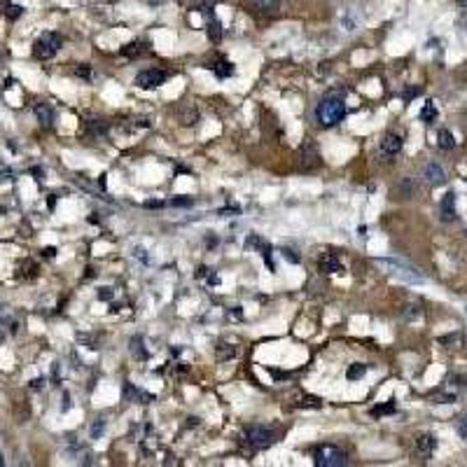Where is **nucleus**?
<instances>
[{"label": "nucleus", "instance_id": "nucleus-1", "mask_svg": "<svg viewBox=\"0 0 467 467\" xmlns=\"http://www.w3.org/2000/svg\"><path fill=\"white\" fill-rule=\"evenodd\" d=\"M316 117H318V122L322 127H334V124L343 122V117H346V103H343V98H339V96L322 98L318 103V107H316Z\"/></svg>", "mask_w": 467, "mask_h": 467}, {"label": "nucleus", "instance_id": "nucleus-2", "mask_svg": "<svg viewBox=\"0 0 467 467\" xmlns=\"http://www.w3.org/2000/svg\"><path fill=\"white\" fill-rule=\"evenodd\" d=\"M61 44H64V40H61L59 33H42L35 40V44H33V54H35V59L47 61V59H52L54 54L61 49Z\"/></svg>", "mask_w": 467, "mask_h": 467}, {"label": "nucleus", "instance_id": "nucleus-3", "mask_svg": "<svg viewBox=\"0 0 467 467\" xmlns=\"http://www.w3.org/2000/svg\"><path fill=\"white\" fill-rule=\"evenodd\" d=\"M381 266H385L390 274H395V276L404 278V280H409V283H423L425 278L423 274L416 269V266L406 264V262H402V259H376Z\"/></svg>", "mask_w": 467, "mask_h": 467}, {"label": "nucleus", "instance_id": "nucleus-4", "mask_svg": "<svg viewBox=\"0 0 467 467\" xmlns=\"http://www.w3.org/2000/svg\"><path fill=\"white\" fill-rule=\"evenodd\" d=\"M346 463H348V456L339 446H318L316 448V465L318 467H341Z\"/></svg>", "mask_w": 467, "mask_h": 467}, {"label": "nucleus", "instance_id": "nucleus-5", "mask_svg": "<svg viewBox=\"0 0 467 467\" xmlns=\"http://www.w3.org/2000/svg\"><path fill=\"white\" fill-rule=\"evenodd\" d=\"M245 439L253 446H257V448H266V446L274 444V432L269 427H264V425H250L245 430Z\"/></svg>", "mask_w": 467, "mask_h": 467}, {"label": "nucleus", "instance_id": "nucleus-6", "mask_svg": "<svg viewBox=\"0 0 467 467\" xmlns=\"http://www.w3.org/2000/svg\"><path fill=\"white\" fill-rule=\"evenodd\" d=\"M166 77L169 75L164 70H159V68H148V70H140L136 75V86H140V89H154V86L164 85Z\"/></svg>", "mask_w": 467, "mask_h": 467}, {"label": "nucleus", "instance_id": "nucleus-7", "mask_svg": "<svg viewBox=\"0 0 467 467\" xmlns=\"http://www.w3.org/2000/svg\"><path fill=\"white\" fill-rule=\"evenodd\" d=\"M439 217H442L444 222L456 220V194H453V191H446L444 194V199L439 203Z\"/></svg>", "mask_w": 467, "mask_h": 467}, {"label": "nucleus", "instance_id": "nucleus-8", "mask_svg": "<svg viewBox=\"0 0 467 467\" xmlns=\"http://www.w3.org/2000/svg\"><path fill=\"white\" fill-rule=\"evenodd\" d=\"M423 178L430 182V185H439V182L446 180V173H444V169H442L439 164L430 161V164H425V166H423Z\"/></svg>", "mask_w": 467, "mask_h": 467}, {"label": "nucleus", "instance_id": "nucleus-9", "mask_svg": "<svg viewBox=\"0 0 467 467\" xmlns=\"http://www.w3.org/2000/svg\"><path fill=\"white\" fill-rule=\"evenodd\" d=\"M35 117H38V122H40L42 127H52L56 112H54V107L49 106V103H38V106H35Z\"/></svg>", "mask_w": 467, "mask_h": 467}, {"label": "nucleus", "instance_id": "nucleus-10", "mask_svg": "<svg viewBox=\"0 0 467 467\" xmlns=\"http://www.w3.org/2000/svg\"><path fill=\"white\" fill-rule=\"evenodd\" d=\"M381 149L385 152V154H397V152L402 149V138H400L397 133H388V136H383Z\"/></svg>", "mask_w": 467, "mask_h": 467}, {"label": "nucleus", "instance_id": "nucleus-11", "mask_svg": "<svg viewBox=\"0 0 467 467\" xmlns=\"http://www.w3.org/2000/svg\"><path fill=\"white\" fill-rule=\"evenodd\" d=\"M318 266H320L322 274H339L341 271V262L334 255H322L320 257V262H318Z\"/></svg>", "mask_w": 467, "mask_h": 467}, {"label": "nucleus", "instance_id": "nucleus-12", "mask_svg": "<svg viewBox=\"0 0 467 467\" xmlns=\"http://www.w3.org/2000/svg\"><path fill=\"white\" fill-rule=\"evenodd\" d=\"M416 448H418L423 456H430V453H432V451L437 448L435 435H421L418 439H416Z\"/></svg>", "mask_w": 467, "mask_h": 467}, {"label": "nucleus", "instance_id": "nucleus-13", "mask_svg": "<svg viewBox=\"0 0 467 467\" xmlns=\"http://www.w3.org/2000/svg\"><path fill=\"white\" fill-rule=\"evenodd\" d=\"M208 68H211V70L217 75V77H232V75H234V65L229 64V61H224V59H220V61L211 64Z\"/></svg>", "mask_w": 467, "mask_h": 467}, {"label": "nucleus", "instance_id": "nucleus-14", "mask_svg": "<svg viewBox=\"0 0 467 467\" xmlns=\"http://www.w3.org/2000/svg\"><path fill=\"white\" fill-rule=\"evenodd\" d=\"M437 145L442 149H453L456 148V138H453V133L451 131H446V128H442L439 133H437Z\"/></svg>", "mask_w": 467, "mask_h": 467}, {"label": "nucleus", "instance_id": "nucleus-15", "mask_svg": "<svg viewBox=\"0 0 467 467\" xmlns=\"http://www.w3.org/2000/svg\"><path fill=\"white\" fill-rule=\"evenodd\" d=\"M421 119H423V122H427V124L437 119V107H435V103H432V101H427V103L423 106V110H421Z\"/></svg>", "mask_w": 467, "mask_h": 467}, {"label": "nucleus", "instance_id": "nucleus-16", "mask_svg": "<svg viewBox=\"0 0 467 467\" xmlns=\"http://www.w3.org/2000/svg\"><path fill=\"white\" fill-rule=\"evenodd\" d=\"M131 353H133L138 360H145V358H148V350L143 348V341H140V337H133V341H131Z\"/></svg>", "mask_w": 467, "mask_h": 467}, {"label": "nucleus", "instance_id": "nucleus-17", "mask_svg": "<svg viewBox=\"0 0 467 467\" xmlns=\"http://www.w3.org/2000/svg\"><path fill=\"white\" fill-rule=\"evenodd\" d=\"M143 52H145V47H143L140 42H131L128 47H124V49H122V54H124V56H128V59H133V56H138V54H143Z\"/></svg>", "mask_w": 467, "mask_h": 467}, {"label": "nucleus", "instance_id": "nucleus-18", "mask_svg": "<svg viewBox=\"0 0 467 467\" xmlns=\"http://www.w3.org/2000/svg\"><path fill=\"white\" fill-rule=\"evenodd\" d=\"M208 35H211V40H220V38H222V26H220V21L211 19V23H208Z\"/></svg>", "mask_w": 467, "mask_h": 467}, {"label": "nucleus", "instance_id": "nucleus-19", "mask_svg": "<svg viewBox=\"0 0 467 467\" xmlns=\"http://www.w3.org/2000/svg\"><path fill=\"white\" fill-rule=\"evenodd\" d=\"M364 372H367V364H360V362H358V364H353V367H350L346 376H348L350 381H355V379H360Z\"/></svg>", "mask_w": 467, "mask_h": 467}, {"label": "nucleus", "instance_id": "nucleus-20", "mask_svg": "<svg viewBox=\"0 0 467 467\" xmlns=\"http://www.w3.org/2000/svg\"><path fill=\"white\" fill-rule=\"evenodd\" d=\"M124 395H127V397H140V400H152V395L138 393V390H136L131 383H127V385H124Z\"/></svg>", "mask_w": 467, "mask_h": 467}, {"label": "nucleus", "instance_id": "nucleus-21", "mask_svg": "<svg viewBox=\"0 0 467 467\" xmlns=\"http://www.w3.org/2000/svg\"><path fill=\"white\" fill-rule=\"evenodd\" d=\"M103 432H106V421H103V418H98V421L91 425V437H94V439H98V437L103 435Z\"/></svg>", "mask_w": 467, "mask_h": 467}, {"label": "nucleus", "instance_id": "nucleus-22", "mask_svg": "<svg viewBox=\"0 0 467 467\" xmlns=\"http://www.w3.org/2000/svg\"><path fill=\"white\" fill-rule=\"evenodd\" d=\"M5 14H7V19H19L23 14V7H19V5H7Z\"/></svg>", "mask_w": 467, "mask_h": 467}, {"label": "nucleus", "instance_id": "nucleus-23", "mask_svg": "<svg viewBox=\"0 0 467 467\" xmlns=\"http://www.w3.org/2000/svg\"><path fill=\"white\" fill-rule=\"evenodd\" d=\"M395 411V404L390 402V404H381V406H376V409H372V414L374 416H381V414H393Z\"/></svg>", "mask_w": 467, "mask_h": 467}, {"label": "nucleus", "instance_id": "nucleus-24", "mask_svg": "<svg viewBox=\"0 0 467 467\" xmlns=\"http://www.w3.org/2000/svg\"><path fill=\"white\" fill-rule=\"evenodd\" d=\"M280 253H283V257H285L287 262H295V264H297V262H299V255H297V253H295V250H290V248H283Z\"/></svg>", "mask_w": 467, "mask_h": 467}, {"label": "nucleus", "instance_id": "nucleus-25", "mask_svg": "<svg viewBox=\"0 0 467 467\" xmlns=\"http://www.w3.org/2000/svg\"><path fill=\"white\" fill-rule=\"evenodd\" d=\"M0 325H10V311H7V306H0Z\"/></svg>", "mask_w": 467, "mask_h": 467}, {"label": "nucleus", "instance_id": "nucleus-26", "mask_svg": "<svg viewBox=\"0 0 467 467\" xmlns=\"http://www.w3.org/2000/svg\"><path fill=\"white\" fill-rule=\"evenodd\" d=\"M458 435L463 437V439H467V416L460 421V423H458Z\"/></svg>", "mask_w": 467, "mask_h": 467}, {"label": "nucleus", "instance_id": "nucleus-27", "mask_svg": "<svg viewBox=\"0 0 467 467\" xmlns=\"http://www.w3.org/2000/svg\"><path fill=\"white\" fill-rule=\"evenodd\" d=\"M400 190H402L404 194H411V191L416 190V185H414V182H409V180H404L402 185H400Z\"/></svg>", "mask_w": 467, "mask_h": 467}, {"label": "nucleus", "instance_id": "nucleus-28", "mask_svg": "<svg viewBox=\"0 0 467 467\" xmlns=\"http://www.w3.org/2000/svg\"><path fill=\"white\" fill-rule=\"evenodd\" d=\"M170 203H173V206H182V208H190V206H191V199H180V196H178V199H173Z\"/></svg>", "mask_w": 467, "mask_h": 467}, {"label": "nucleus", "instance_id": "nucleus-29", "mask_svg": "<svg viewBox=\"0 0 467 467\" xmlns=\"http://www.w3.org/2000/svg\"><path fill=\"white\" fill-rule=\"evenodd\" d=\"M77 75L85 77V80H89V77H91V68H89V65H86V68L85 65H80V68H77Z\"/></svg>", "mask_w": 467, "mask_h": 467}, {"label": "nucleus", "instance_id": "nucleus-30", "mask_svg": "<svg viewBox=\"0 0 467 467\" xmlns=\"http://www.w3.org/2000/svg\"><path fill=\"white\" fill-rule=\"evenodd\" d=\"M133 253H136V257H138V259H143V262H148V255H145L148 250H145V248H133Z\"/></svg>", "mask_w": 467, "mask_h": 467}, {"label": "nucleus", "instance_id": "nucleus-31", "mask_svg": "<svg viewBox=\"0 0 467 467\" xmlns=\"http://www.w3.org/2000/svg\"><path fill=\"white\" fill-rule=\"evenodd\" d=\"M234 353H236V348H220V350H217V355H220V358H229V355H234Z\"/></svg>", "mask_w": 467, "mask_h": 467}, {"label": "nucleus", "instance_id": "nucleus-32", "mask_svg": "<svg viewBox=\"0 0 467 467\" xmlns=\"http://www.w3.org/2000/svg\"><path fill=\"white\" fill-rule=\"evenodd\" d=\"M98 297L101 299H112V290H110V287H103V290L98 292Z\"/></svg>", "mask_w": 467, "mask_h": 467}, {"label": "nucleus", "instance_id": "nucleus-33", "mask_svg": "<svg viewBox=\"0 0 467 467\" xmlns=\"http://www.w3.org/2000/svg\"><path fill=\"white\" fill-rule=\"evenodd\" d=\"M414 96H418V89H406V91H404V98H406V101L414 98Z\"/></svg>", "mask_w": 467, "mask_h": 467}, {"label": "nucleus", "instance_id": "nucleus-34", "mask_svg": "<svg viewBox=\"0 0 467 467\" xmlns=\"http://www.w3.org/2000/svg\"><path fill=\"white\" fill-rule=\"evenodd\" d=\"M42 255H44V257H54V255H56V248H44Z\"/></svg>", "mask_w": 467, "mask_h": 467}, {"label": "nucleus", "instance_id": "nucleus-35", "mask_svg": "<svg viewBox=\"0 0 467 467\" xmlns=\"http://www.w3.org/2000/svg\"><path fill=\"white\" fill-rule=\"evenodd\" d=\"M2 465H5V460H2V456H0V467H2Z\"/></svg>", "mask_w": 467, "mask_h": 467}, {"label": "nucleus", "instance_id": "nucleus-36", "mask_svg": "<svg viewBox=\"0 0 467 467\" xmlns=\"http://www.w3.org/2000/svg\"><path fill=\"white\" fill-rule=\"evenodd\" d=\"M460 5H467V0H460Z\"/></svg>", "mask_w": 467, "mask_h": 467}, {"label": "nucleus", "instance_id": "nucleus-37", "mask_svg": "<svg viewBox=\"0 0 467 467\" xmlns=\"http://www.w3.org/2000/svg\"><path fill=\"white\" fill-rule=\"evenodd\" d=\"M0 61H2V52H0Z\"/></svg>", "mask_w": 467, "mask_h": 467}, {"label": "nucleus", "instance_id": "nucleus-38", "mask_svg": "<svg viewBox=\"0 0 467 467\" xmlns=\"http://www.w3.org/2000/svg\"><path fill=\"white\" fill-rule=\"evenodd\" d=\"M0 341H2V337H0Z\"/></svg>", "mask_w": 467, "mask_h": 467}]
</instances>
